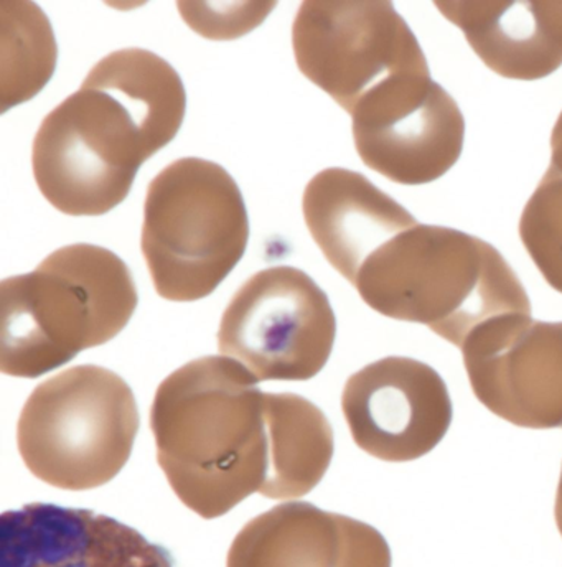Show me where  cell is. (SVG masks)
Segmentation results:
<instances>
[{
	"instance_id": "19",
	"label": "cell",
	"mask_w": 562,
	"mask_h": 567,
	"mask_svg": "<svg viewBox=\"0 0 562 567\" xmlns=\"http://www.w3.org/2000/svg\"><path fill=\"white\" fill-rule=\"evenodd\" d=\"M275 3H241L228 13L231 6H208V3H178L185 22L207 39L230 40L244 35L258 27Z\"/></svg>"
},
{
	"instance_id": "8",
	"label": "cell",
	"mask_w": 562,
	"mask_h": 567,
	"mask_svg": "<svg viewBox=\"0 0 562 567\" xmlns=\"http://www.w3.org/2000/svg\"><path fill=\"white\" fill-rule=\"evenodd\" d=\"M292 47L301 73L350 116L386 84L430 74L416 35L392 2H304Z\"/></svg>"
},
{
	"instance_id": "5",
	"label": "cell",
	"mask_w": 562,
	"mask_h": 567,
	"mask_svg": "<svg viewBox=\"0 0 562 567\" xmlns=\"http://www.w3.org/2000/svg\"><path fill=\"white\" fill-rule=\"evenodd\" d=\"M248 239L240 187L221 165L178 158L150 182L140 248L162 299L195 302L214 293Z\"/></svg>"
},
{
	"instance_id": "20",
	"label": "cell",
	"mask_w": 562,
	"mask_h": 567,
	"mask_svg": "<svg viewBox=\"0 0 562 567\" xmlns=\"http://www.w3.org/2000/svg\"><path fill=\"white\" fill-rule=\"evenodd\" d=\"M550 171L562 175V113L554 124L553 134H551V165Z\"/></svg>"
},
{
	"instance_id": "15",
	"label": "cell",
	"mask_w": 562,
	"mask_h": 567,
	"mask_svg": "<svg viewBox=\"0 0 562 567\" xmlns=\"http://www.w3.org/2000/svg\"><path fill=\"white\" fill-rule=\"evenodd\" d=\"M480 60L508 80L534 81L562 65V2H436Z\"/></svg>"
},
{
	"instance_id": "13",
	"label": "cell",
	"mask_w": 562,
	"mask_h": 567,
	"mask_svg": "<svg viewBox=\"0 0 562 567\" xmlns=\"http://www.w3.org/2000/svg\"><path fill=\"white\" fill-rule=\"evenodd\" d=\"M228 567H392L382 533L312 503L274 506L238 533Z\"/></svg>"
},
{
	"instance_id": "2",
	"label": "cell",
	"mask_w": 562,
	"mask_h": 567,
	"mask_svg": "<svg viewBox=\"0 0 562 567\" xmlns=\"http://www.w3.org/2000/svg\"><path fill=\"white\" fill-rule=\"evenodd\" d=\"M157 462L181 503L205 519L264 492L271 472L266 393L233 358L204 357L168 374L150 408Z\"/></svg>"
},
{
	"instance_id": "7",
	"label": "cell",
	"mask_w": 562,
	"mask_h": 567,
	"mask_svg": "<svg viewBox=\"0 0 562 567\" xmlns=\"http://www.w3.org/2000/svg\"><path fill=\"white\" fill-rule=\"evenodd\" d=\"M336 320L329 297L291 266L262 269L231 297L218 350L259 381L318 377L332 354Z\"/></svg>"
},
{
	"instance_id": "10",
	"label": "cell",
	"mask_w": 562,
	"mask_h": 567,
	"mask_svg": "<svg viewBox=\"0 0 562 567\" xmlns=\"http://www.w3.org/2000/svg\"><path fill=\"white\" fill-rule=\"evenodd\" d=\"M460 350L473 394L495 416L518 427L562 429V322L508 313Z\"/></svg>"
},
{
	"instance_id": "21",
	"label": "cell",
	"mask_w": 562,
	"mask_h": 567,
	"mask_svg": "<svg viewBox=\"0 0 562 567\" xmlns=\"http://www.w3.org/2000/svg\"><path fill=\"white\" fill-rule=\"evenodd\" d=\"M554 516H556L558 529L562 536V471L560 485H558L556 506H554Z\"/></svg>"
},
{
	"instance_id": "14",
	"label": "cell",
	"mask_w": 562,
	"mask_h": 567,
	"mask_svg": "<svg viewBox=\"0 0 562 567\" xmlns=\"http://www.w3.org/2000/svg\"><path fill=\"white\" fill-rule=\"evenodd\" d=\"M305 223L326 261L350 284L386 243L414 228L416 218L360 172H319L304 192Z\"/></svg>"
},
{
	"instance_id": "9",
	"label": "cell",
	"mask_w": 562,
	"mask_h": 567,
	"mask_svg": "<svg viewBox=\"0 0 562 567\" xmlns=\"http://www.w3.org/2000/svg\"><path fill=\"white\" fill-rule=\"evenodd\" d=\"M352 120L363 164L409 187L444 177L466 141L459 104L430 74L386 84L356 106Z\"/></svg>"
},
{
	"instance_id": "4",
	"label": "cell",
	"mask_w": 562,
	"mask_h": 567,
	"mask_svg": "<svg viewBox=\"0 0 562 567\" xmlns=\"http://www.w3.org/2000/svg\"><path fill=\"white\" fill-rule=\"evenodd\" d=\"M126 262L96 245L63 246L35 271L0 284V370L39 378L111 342L136 312Z\"/></svg>"
},
{
	"instance_id": "6",
	"label": "cell",
	"mask_w": 562,
	"mask_h": 567,
	"mask_svg": "<svg viewBox=\"0 0 562 567\" xmlns=\"http://www.w3.org/2000/svg\"><path fill=\"white\" fill-rule=\"evenodd\" d=\"M139 424L129 384L107 368L80 364L32 391L17 424V447L39 481L93 491L123 471Z\"/></svg>"
},
{
	"instance_id": "12",
	"label": "cell",
	"mask_w": 562,
	"mask_h": 567,
	"mask_svg": "<svg viewBox=\"0 0 562 567\" xmlns=\"http://www.w3.org/2000/svg\"><path fill=\"white\" fill-rule=\"evenodd\" d=\"M0 567H175L164 546L111 516L30 503L0 518Z\"/></svg>"
},
{
	"instance_id": "17",
	"label": "cell",
	"mask_w": 562,
	"mask_h": 567,
	"mask_svg": "<svg viewBox=\"0 0 562 567\" xmlns=\"http://www.w3.org/2000/svg\"><path fill=\"white\" fill-rule=\"evenodd\" d=\"M2 22V103L0 111L32 100L56 65V42L50 20L32 2L0 3Z\"/></svg>"
},
{
	"instance_id": "16",
	"label": "cell",
	"mask_w": 562,
	"mask_h": 567,
	"mask_svg": "<svg viewBox=\"0 0 562 567\" xmlns=\"http://www.w3.org/2000/svg\"><path fill=\"white\" fill-rule=\"evenodd\" d=\"M266 414L271 472L262 496L289 499L311 494L332 462V425L321 408L294 393H266Z\"/></svg>"
},
{
	"instance_id": "11",
	"label": "cell",
	"mask_w": 562,
	"mask_h": 567,
	"mask_svg": "<svg viewBox=\"0 0 562 567\" xmlns=\"http://www.w3.org/2000/svg\"><path fill=\"white\" fill-rule=\"evenodd\" d=\"M342 410L355 444L385 462L429 454L446 437L454 413L443 377L406 357L383 358L352 374Z\"/></svg>"
},
{
	"instance_id": "1",
	"label": "cell",
	"mask_w": 562,
	"mask_h": 567,
	"mask_svg": "<svg viewBox=\"0 0 562 567\" xmlns=\"http://www.w3.org/2000/svg\"><path fill=\"white\" fill-rule=\"evenodd\" d=\"M185 107L180 74L162 56L144 49L104 56L37 131L32 168L40 194L70 216L114 210L140 165L175 140Z\"/></svg>"
},
{
	"instance_id": "3",
	"label": "cell",
	"mask_w": 562,
	"mask_h": 567,
	"mask_svg": "<svg viewBox=\"0 0 562 567\" xmlns=\"http://www.w3.org/2000/svg\"><path fill=\"white\" fill-rule=\"evenodd\" d=\"M352 286L375 312L429 327L459 349L498 317L531 316L530 297L501 252L447 226L417 223L379 248Z\"/></svg>"
},
{
	"instance_id": "18",
	"label": "cell",
	"mask_w": 562,
	"mask_h": 567,
	"mask_svg": "<svg viewBox=\"0 0 562 567\" xmlns=\"http://www.w3.org/2000/svg\"><path fill=\"white\" fill-rule=\"evenodd\" d=\"M520 238L544 281L562 293V175L550 168L521 213Z\"/></svg>"
}]
</instances>
